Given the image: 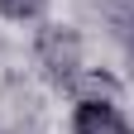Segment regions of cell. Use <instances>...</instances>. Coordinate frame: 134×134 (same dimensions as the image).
I'll list each match as a JSON object with an SVG mask.
<instances>
[{
    "label": "cell",
    "mask_w": 134,
    "mask_h": 134,
    "mask_svg": "<svg viewBox=\"0 0 134 134\" xmlns=\"http://www.w3.org/2000/svg\"><path fill=\"white\" fill-rule=\"evenodd\" d=\"M34 67H38V77L48 81V86L67 91V81L86 67V38H81L72 24L43 19L38 29H34Z\"/></svg>",
    "instance_id": "1"
},
{
    "label": "cell",
    "mask_w": 134,
    "mask_h": 134,
    "mask_svg": "<svg viewBox=\"0 0 134 134\" xmlns=\"http://www.w3.org/2000/svg\"><path fill=\"white\" fill-rule=\"evenodd\" d=\"M67 129L72 134H134V120L115 100H72Z\"/></svg>",
    "instance_id": "2"
},
{
    "label": "cell",
    "mask_w": 134,
    "mask_h": 134,
    "mask_svg": "<svg viewBox=\"0 0 134 134\" xmlns=\"http://www.w3.org/2000/svg\"><path fill=\"white\" fill-rule=\"evenodd\" d=\"M67 96L72 100H125V81L110 72V67H81V72L67 81Z\"/></svg>",
    "instance_id": "3"
},
{
    "label": "cell",
    "mask_w": 134,
    "mask_h": 134,
    "mask_svg": "<svg viewBox=\"0 0 134 134\" xmlns=\"http://www.w3.org/2000/svg\"><path fill=\"white\" fill-rule=\"evenodd\" d=\"M100 19H105L110 38L125 48V58L134 67V0H100Z\"/></svg>",
    "instance_id": "4"
},
{
    "label": "cell",
    "mask_w": 134,
    "mask_h": 134,
    "mask_svg": "<svg viewBox=\"0 0 134 134\" xmlns=\"http://www.w3.org/2000/svg\"><path fill=\"white\" fill-rule=\"evenodd\" d=\"M48 5H53V0H0V19H10V24H34V19H43Z\"/></svg>",
    "instance_id": "5"
},
{
    "label": "cell",
    "mask_w": 134,
    "mask_h": 134,
    "mask_svg": "<svg viewBox=\"0 0 134 134\" xmlns=\"http://www.w3.org/2000/svg\"><path fill=\"white\" fill-rule=\"evenodd\" d=\"M10 134H24V129H10Z\"/></svg>",
    "instance_id": "6"
}]
</instances>
